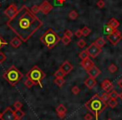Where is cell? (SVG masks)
I'll list each match as a JSON object with an SVG mask.
<instances>
[{
  "label": "cell",
  "mask_w": 122,
  "mask_h": 120,
  "mask_svg": "<svg viewBox=\"0 0 122 120\" xmlns=\"http://www.w3.org/2000/svg\"><path fill=\"white\" fill-rule=\"evenodd\" d=\"M80 65H81L82 67H83L84 69L86 70V71H88V70L90 69V68H91L92 66H95L94 62L91 61V60L90 59V58H87V59L82 60V61L80 62Z\"/></svg>",
  "instance_id": "obj_14"
},
{
  "label": "cell",
  "mask_w": 122,
  "mask_h": 120,
  "mask_svg": "<svg viewBox=\"0 0 122 120\" xmlns=\"http://www.w3.org/2000/svg\"><path fill=\"white\" fill-rule=\"evenodd\" d=\"M1 120H16L14 116V111L10 108H7L2 113V118Z\"/></svg>",
  "instance_id": "obj_8"
},
{
  "label": "cell",
  "mask_w": 122,
  "mask_h": 120,
  "mask_svg": "<svg viewBox=\"0 0 122 120\" xmlns=\"http://www.w3.org/2000/svg\"><path fill=\"white\" fill-rule=\"evenodd\" d=\"M107 120H112L111 118H109V119H107Z\"/></svg>",
  "instance_id": "obj_48"
},
{
  "label": "cell",
  "mask_w": 122,
  "mask_h": 120,
  "mask_svg": "<svg viewBox=\"0 0 122 120\" xmlns=\"http://www.w3.org/2000/svg\"><path fill=\"white\" fill-rule=\"evenodd\" d=\"M101 87L103 88V90L105 92H110V91H112L114 88V86L112 84V82L108 79H105L102 81L101 83Z\"/></svg>",
  "instance_id": "obj_11"
},
{
  "label": "cell",
  "mask_w": 122,
  "mask_h": 120,
  "mask_svg": "<svg viewBox=\"0 0 122 120\" xmlns=\"http://www.w3.org/2000/svg\"><path fill=\"white\" fill-rule=\"evenodd\" d=\"M66 0H55V2L57 4H59V5H62V4H64V3L65 2Z\"/></svg>",
  "instance_id": "obj_43"
},
{
  "label": "cell",
  "mask_w": 122,
  "mask_h": 120,
  "mask_svg": "<svg viewBox=\"0 0 122 120\" xmlns=\"http://www.w3.org/2000/svg\"><path fill=\"white\" fill-rule=\"evenodd\" d=\"M56 112H57V113H66L67 108H65L64 104H59L56 108Z\"/></svg>",
  "instance_id": "obj_20"
},
{
  "label": "cell",
  "mask_w": 122,
  "mask_h": 120,
  "mask_svg": "<svg viewBox=\"0 0 122 120\" xmlns=\"http://www.w3.org/2000/svg\"><path fill=\"white\" fill-rule=\"evenodd\" d=\"M59 68L65 73V75H68L69 73L73 70V66H72V64L70 62V61H65L63 64L61 65V66Z\"/></svg>",
  "instance_id": "obj_12"
},
{
  "label": "cell",
  "mask_w": 122,
  "mask_h": 120,
  "mask_svg": "<svg viewBox=\"0 0 122 120\" xmlns=\"http://www.w3.org/2000/svg\"><path fill=\"white\" fill-rule=\"evenodd\" d=\"M108 70H109V71H110V72L115 73V72H116V71H118V67H117L115 64H111V65H110V66L108 67Z\"/></svg>",
  "instance_id": "obj_31"
},
{
  "label": "cell",
  "mask_w": 122,
  "mask_h": 120,
  "mask_svg": "<svg viewBox=\"0 0 122 120\" xmlns=\"http://www.w3.org/2000/svg\"><path fill=\"white\" fill-rule=\"evenodd\" d=\"M117 84H118V86H120V87H121V88H122V77L120 78V80H119L118 82H117Z\"/></svg>",
  "instance_id": "obj_45"
},
{
  "label": "cell",
  "mask_w": 122,
  "mask_h": 120,
  "mask_svg": "<svg viewBox=\"0 0 122 120\" xmlns=\"http://www.w3.org/2000/svg\"><path fill=\"white\" fill-rule=\"evenodd\" d=\"M65 115H66V113H58V116L60 118H64L65 117Z\"/></svg>",
  "instance_id": "obj_44"
},
{
  "label": "cell",
  "mask_w": 122,
  "mask_h": 120,
  "mask_svg": "<svg viewBox=\"0 0 122 120\" xmlns=\"http://www.w3.org/2000/svg\"><path fill=\"white\" fill-rule=\"evenodd\" d=\"M40 7V11L44 14H48L49 12H51V10L53 9V5L47 0H44V2L41 4V5H39Z\"/></svg>",
  "instance_id": "obj_10"
},
{
  "label": "cell",
  "mask_w": 122,
  "mask_h": 120,
  "mask_svg": "<svg viewBox=\"0 0 122 120\" xmlns=\"http://www.w3.org/2000/svg\"><path fill=\"white\" fill-rule=\"evenodd\" d=\"M0 7H1V4H0Z\"/></svg>",
  "instance_id": "obj_49"
},
{
  "label": "cell",
  "mask_w": 122,
  "mask_h": 120,
  "mask_svg": "<svg viewBox=\"0 0 122 120\" xmlns=\"http://www.w3.org/2000/svg\"><path fill=\"white\" fill-rule=\"evenodd\" d=\"M3 76L11 86H14L19 82V81L23 78L24 75L15 66H12L4 72Z\"/></svg>",
  "instance_id": "obj_4"
},
{
  "label": "cell",
  "mask_w": 122,
  "mask_h": 120,
  "mask_svg": "<svg viewBox=\"0 0 122 120\" xmlns=\"http://www.w3.org/2000/svg\"><path fill=\"white\" fill-rule=\"evenodd\" d=\"M97 84V81L95 80V78H93V77H89L87 78L86 80L85 81V85L89 88V89H92L93 87H95Z\"/></svg>",
  "instance_id": "obj_15"
},
{
  "label": "cell",
  "mask_w": 122,
  "mask_h": 120,
  "mask_svg": "<svg viewBox=\"0 0 122 120\" xmlns=\"http://www.w3.org/2000/svg\"><path fill=\"white\" fill-rule=\"evenodd\" d=\"M24 1H25V0H24Z\"/></svg>",
  "instance_id": "obj_50"
},
{
  "label": "cell",
  "mask_w": 122,
  "mask_h": 120,
  "mask_svg": "<svg viewBox=\"0 0 122 120\" xmlns=\"http://www.w3.org/2000/svg\"><path fill=\"white\" fill-rule=\"evenodd\" d=\"M105 43H106V41H105V40L104 39L103 37L97 38V39L95 40V44L96 45V46H98L99 47H100V48L103 47V46L105 45Z\"/></svg>",
  "instance_id": "obj_19"
},
{
  "label": "cell",
  "mask_w": 122,
  "mask_h": 120,
  "mask_svg": "<svg viewBox=\"0 0 122 120\" xmlns=\"http://www.w3.org/2000/svg\"><path fill=\"white\" fill-rule=\"evenodd\" d=\"M26 77L30 79L34 83V85H39L41 87H43L42 81L45 77V73L38 66H34L26 74Z\"/></svg>",
  "instance_id": "obj_5"
},
{
  "label": "cell",
  "mask_w": 122,
  "mask_h": 120,
  "mask_svg": "<svg viewBox=\"0 0 122 120\" xmlns=\"http://www.w3.org/2000/svg\"><path fill=\"white\" fill-rule=\"evenodd\" d=\"M8 45V42L2 37V36L0 35V50L2 49L4 46H7Z\"/></svg>",
  "instance_id": "obj_35"
},
{
  "label": "cell",
  "mask_w": 122,
  "mask_h": 120,
  "mask_svg": "<svg viewBox=\"0 0 122 120\" xmlns=\"http://www.w3.org/2000/svg\"><path fill=\"white\" fill-rule=\"evenodd\" d=\"M18 12V9H17V6L15 5L14 4H12L7 8V9L4 10V14H5L7 17H9V19H12Z\"/></svg>",
  "instance_id": "obj_9"
},
{
  "label": "cell",
  "mask_w": 122,
  "mask_h": 120,
  "mask_svg": "<svg viewBox=\"0 0 122 120\" xmlns=\"http://www.w3.org/2000/svg\"><path fill=\"white\" fill-rule=\"evenodd\" d=\"M100 98H101L102 100H103L104 102H105V103H107V102L110 100V97H109V94L108 92H104L101 94V96H100Z\"/></svg>",
  "instance_id": "obj_32"
},
{
  "label": "cell",
  "mask_w": 122,
  "mask_h": 120,
  "mask_svg": "<svg viewBox=\"0 0 122 120\" xmlns=\"http://www.w3.org/2000/svg\"><path fill=\"white\" fill-rule=\"evenodd\" d=\"M93 119V116L90 113H87L85 116V120H92Z\"/></svg>",
  "instance_id": "obj_42"
},
{
  "label": "cell",
  "mask_w": 122,
  "mask_h": 120,
  "mask_svg": "<svg viewBox=\"0 0 122 120\" xmlns=\"http://www.w3.org/2000/svg\"><path fill=\"white\" fill-rule=\"evenodd\" d=\"M7 25L23 42H27L42 27L43 22L27 6L23 5L17 14L8 21Z\"/></svg>",
  "instance_id": "obj_1"
},
{
  "label": "cell",
  "mask_w": 122,
  "mask_h": 120,
  "mask_svg": "<svg viewBox=\"0 0 122 120\" xmlns=\"http://www.w3.org/2000/svg\"><path fill=\"white\" fill-rule=\"evenodd\" d=\"M119 97H120V99L122 100V92H121V93H120V96H119Z\"/></svg>",
  "instance_id": "obj_46"
},
{
  "label": "cell",
  "mask_w": 122,
  "mask_h": 120,
  "mask_svg": "<svg viewBox=\"0 0 122 120\" xmlns=\"http://www.w3.org/2000/svg\"><path fill=\"white\" fill-rule=\"evenodd\" d=\"M14 107L15 108V109H21L23 107V103L19 101H17L14 103Z\"/></svg>",
  "instance_id": "obj_37"
},
{
  "label": "cell",
  "mask_w": 122,
  "mask_h": 120,
  "mask_svg": "<svg viewBox=\"0 0 122 120\" xmlns=\"http://www.w3.org/2000/svg\"><path fill=\"white\" fill-rule=\"evenodd\" d=\"M1 118H2V113H0V120H1Z\"/></svg>",
  "instance_id": "obj_47"
},
{
  "label": "cell",
  "mask_w": 122,
  "mask_h": 120,
  "mask_svg": "<svg viewBox=\"0 0 122 120\" xmlns=\"http://www.w3.org/2000/svg\"><path fill=\"white\" fill-rule=\"evenodd\" d=\"M65 35H67V36H69V37H70V38L74 35L73 32H72L71 30H70V29H66V30L65 31Z\"/></svg>",
  "instance_id": "obj_41"
},
{
  "label": "cell",
  "mask_w": 122,
  "mask_h": 120,
  "mask_svg": "<svg viewBox=\"0 0 122 120\" xmlns=\"http://www.w3.org/2000/svg\"><path fill=\"white\" fill-rule=\"evenodd\" d=\"M108 24L111 26L112 28H114V29H116L117 28L119 27V25H120V23H119V21L117 20L116 19H115V18H112V19H110V21L108 22Z\"/></svg>",
  "instance_id": "obj_18"
},
{
  "label": "cell",
  "mask_w": 122,
  "mask_h": 120,
  "mask_svg": "<svg viewBox=\"0 0 122 120\" xmlns=\"http://www.w3.org/2000/svg\"><path fill=\"white\" fill-rule=\"evenodd\" d=\"M89 54L88 52H87V51H82L79 54V57L80 58L81 60H85V59H87V58H89Z\"/></svg>",
  "instance_id": "obj_29"
},
{
  "label": "cell",
  "mask_w": 122,
  "mask_h": 120,
  "mask_svg": "<svg viewBox=\"0 0 122 120\" xmlns=\"http://www.w3.org/2000/svg\"><path fill=\"white\" fill-rule=\"evenodd\" d=\"M77 46H78L79 48H84L85 46H86V42H85V40L84 39H80V40L77 42Z\"/></svg>",
  "instance_id": "obj_33"
},
{
  "label": "cell",
  "mask_w": 122,
  "mask_h": 120,
  "mask_svg": "<svg viewBox=\"0 0 122 120\" xmlns=\"http://www.w3.org/2000/svg\"><path fill=\"white\" fill-rule=\"evenodd\" d=\"M107 104L110 108H115V107L118 105V101L116 99H112V98H110L108 102H107Z\"/></svg>",
  "instance_id": "obj_22"
},
{
  "label": "cell",
  "mask_w": 122,
  "mask_h": 120,
  "mask_svg": "<svg viewBox=\"0 0 122 120\" xmlns=\"http://www.w3.org/2000/svg\"><path fill=\"white\" fill-rule=\"evenodd\" d=\"M86 51H87V52H88L89 56H90V57L95 58V57H97L100 53H101L102 49L100 47H99L98 46H96V45L95 44V42H94L88 46V48H87Z\"/></svg>",
  "instance_id": "obj_7"
},
{
  "label": "cell",
  "mask_w": 122,
  "mask_h": 120,
  "mask_svg": "<svg viewBox=\"0 0 122 120\" xmlns=\"http://www.w3.org/2000/svg\"><path fill=\"white\" fill-rule=\"evenodd\" d=\"M61 41H62V43H63L65 46H68L69 44H70V42L72 41V40L70 37H69V36H67L65 34V35L62 37V39H61Z\"/></svg>",
  "instance_id": "obj_23"
},
{
  "label": "cell",
  "mask_w": 122,
  "mask_h": 120,
  "mask_svg": "<svg viewBox=\"0 0 122 120\" xmlns=\"http://www.w3.org/2000/svg\"><path fill=\"white\" fill-rule=\"evenodd\" d=\"M78 17H79V14L75 10L70 11V14H69V18H70L71 20H75Z\"/></svg>",
  "instance_id": "obj_25"
},
{
  "label": "cell",
  "mask_w": 122,
  "mask_h": 120,
  "mask_svg": "<svg viewBox=\"0 0 122 120\" xmlns=\"http://www.w3.org/2000/svg\"><path fill=\"white\" fill-rule=\"evenodd\" d=\"M40 40L48 49H53L61 39L53 29H49L40 37Z\"/></svg>",
  "instance_id": "obj_3"
},
{
  "label": "cell",
  "mask_w": 122,
  "mask_h": 120,
  "mask_svg": "<svg viewBox=\"0 0 122 120\" xmlns=\"http://www.w3.org/2000/svg\"><path fill=\"white\" fill-rule=\"evenodd\" d=\"M30 9V11L33 13V14H38L39 11H40V7H39V6H38V5H34V6H32V7H31V9Z\"/></svg>",
  "instance_id": "obj_30"
},
{
  "label": "cell",
  "mask_w": 122,
  "mask_h": 120,
  "mask_svg": "<svg viewBox=\"0 0 122 120\" xmlns=\"http://www.w3.org/2000/svg\"><path fill=\"white\" fill-rule=\"evenodd\" d=\"M107 40L114 46H116L119 42L122 40V34L120 31L115 29L112 34L107 35Z\"/></svg>",
  "instance_id": "obj_6"
},
{
  "label": "cell",
  "mask_w": 122,
  "mask_h": 120,
  "mask_svg": "<svg viewBox=\"0 0 122 120\" xmlns=\"http://www.w3.org/2000/svg\"><path fill=\"white\" fill-rule=\"evenodd\" d=\"M22 43H23L22 40H21L19 37H18V36L17 37H14V39L10 41V45L14 48H19V46L22 45Z\"/></svg>",
  "instance_id": "obj_16"
},
{
  "label": "cell",
  "mask_w": 122,
  "mask_h": 120,
  "mask_svg": "<svg viewBox=\"0 0 122 120\" xmlns=\"http://www.w3.org/2000/svg\"><path fill=\"white\" fill-rule=\"evenodd\" d=\"M75 35L76 36L77 38H80V37H81V36H83V34H82L81 29H77V30L75 31Z\"/></svg>",
  "instance_id": "obj_40"
},
{
  "label": "cell",
  "mask_w": 122,
  "mask_h": 120,
  "mask_svg": "<svg viewBox=\"0 0 122 120\" xmlns=\"http://www.w3.org/2000/svg\"><path fill=\"white\" fill-rule=\"evenodd\" d=\"M87 72H88V74L90 75V77L96 78L97 76H100V74L101 73V71H100V70L99 69L98 67H96L95 66H92L90 69H89L88 71H87Z\"/></svg>",
  "instance_id": "obj_13"
},
{
  "label": "cell",
  "mask_w": 122,
  "mask_h": 120,
  "mask_svg": "<svg viewBox=\"0 0 122 120\" xmlns=\"http://www.w3.org/2000/svg\"><path fill=\"white\" fill-rule=\"evenodd\" d=\"M66 76L65 75V73L62 70L59 68V69H58L57 71L54 72V76H55L56 78H64L65 76Z\"/></svg>",
  "instance_id": "obj_21"
},
{
  "label": "cell",
  "mask_w": 122,
  "mask_h": 120,
  "mask_svg": "<svg viewBox=\"0 0 122 120\" xmlns=\"http://www.w3.org/2000/svg\"><path fill=\"white\" fill-rule=\"evenodd\" d=\"M115 30V29L112 28L111 26L109 25V24H106V25H105V32L107 34V35H108V34H112V33H113Z\"/></svg>",
  "instance_id": "obj_28"
},
{
  "label": "cell",
  "mask_w": 122,
  "mask_h": 120,
  "mask_svg": "<svg viewBox=\"0 0 122 120\" xmlns=\"http://www.w3.org/2000/svg\"><path fill=\"white\" fill-rule=\"evenodd\" d=\"M108 94H109L110 98H112V99H117V98L119 97V96H120V94H119L115 90H112V91H110V92H108Z\"/></svg>",
  "instance_id": "obj_24"
},
{
  "label": "cell",
  "mask_w": 122,
  "mask_h": 120,
  "mask_svg": "<svg viewBox=\"0 0 122 120\" xmlns=\"http://www.w3.org/2000/svg\"><path fill=\"white\" fill-rule=\"evenodd\" d=\"M6 56L4 55V53L1 52L0 51V64H2V63H4V61H6Z\"/></svg>",
  "instance_id": "obj_39"
},
{
  "label": "cell",
  "mask_w": 122,
  "mask_h": 120,
  "mask_svg": "<svg viewBox=\"0 0 122 120\" xmlns=\"http://www.w3.org/2000/svg\"><path fill=\"white\" fill-rule=\"evenodd\" d=\"M107 103L104 102L103 100L100 98V97L98 94H95L85 104V107L90 112L93 113L95 117V119L98 120L99 115L104 112V110L106 108Z\"/></svg>",
  "instance_id": "obj_2"
},
{
  "label": "cell",
  "mask_w": 122,
  "mask_h": 120,
  "mask_svg": "<svg viewBox=\"0 0 122 120\" xmlns=\"http://www.w3.org/2000/svg\"><path fill=\"white\" fill-rule=\"evenodd\" d=\"M14 116H15L16 120H21L25 116V113L23 112L21 109H15V111H14Z\"/></svg>",
  "instance_id": "obj_17"
},
{
  "label": "cell",
  "mask_w": 122,
  "mask_h": 120,
  "mask_svg": "<svg viewBox=\"0 0 122 120\" xmlns=\"http://www.w3.org/2000/svg\"><path fill=\"white\" fill-rule=\"evenodd\" d=\"M24 85H25V86H27L28 88H31V87H32V86L34 85V83L33 82V81H31L30 79L27 78V80H26V81H24Z\"/></svg>",
  "instance_id": "obj_34"
},
{
  "label": "cell",
  "mask_w": 122,
  "mask_h": 120,
  "mask_svg": "<svg viewBox=\"0 0 122 120\" xmlns=\"http://www.w3.org/2000/svg\"><path fill=\"white\" fill-rule=\"evenodd\" d=\"M96 5L99 9H103V8H105V3L104 0H99L98 2H97Z\"/></svg>",
  "instance_id": "obj_36"
},
{
  "label": "cell",
  "mask_w": 122,
  "mask_h": 120,
  "mask_svg": "<svg viewBox=\"0 0 122 120\" xmlns=\"http://www.w3.org/2000/svg\"><path fill=\"white\" fill-rule=\"evenodd\" d=\"M81 31H82V34H83V36H85V37H87V36L91 33V29H90V28L86 27V26L84 27L83 29H81Z\"/></svg>",
  "instance_id": "obj_27"
},
{
  "label": "cell",
  "mask_w": 122,
  "mask_h": 120,
  "mask_svg": "<svg viewBox=\"0 0 122 120\" xmlns=\"http://www.w3.org/2000/svg\"><path fill=\"white\" fill-rule=\"evenodd\" d=\"M71 91H72V93H73V94H75V95H78L79 93H80V88H79L77 86H73V87H72Z\"/></svg>",
  "instance_id": "obj_38"
},
{
  "label": "cell",
  "mask_w": 122,
  "mask_h": 120,
  "mask_svg": "<svg viewBox=\"0 0 122 120\" xmlns=\"http://www.w3.org/2000/svg\"><path fill=\"white\" fill-rule=\"evenodd\" d=\"M54 83H55L57 86H59V87H61V86L65 83V80L64 79V78H55Z\"/></svg>",
  "instance_id": "obj_26"
}]
</instances>
